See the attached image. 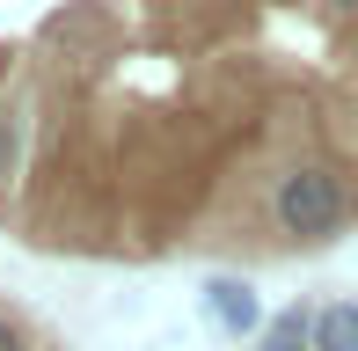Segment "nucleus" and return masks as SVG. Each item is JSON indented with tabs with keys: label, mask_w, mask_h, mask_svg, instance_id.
<instances>
[{
	"label": "nucleus",
	"mask_w": 358,
	"mask_h": 351,
	"mask_svg": "<svg viewBox=\"0 0 358 351\" xmlns=\"http://www.w3.org/2000/svg\"><path fill=\"white\" fill-rule=\"evenodd\" d=\"M0 351H29V337H22V322H15V315H0Z\"/></svg>",
	"instance_id": "423d86ee"
},
{
	"label": "nucleus",
	"mask_w": 358,
	"mask_h": 351,
	"mask_svg": "<svg viewBox=\"0 0 358 351\" xmlns=\"http://www.w3.org/2000/svg\"><path fill=\"white\" fill-rule=\"evenodd\" d=\"M271 227L285 234L292 249H322L351 227V183L344 169L329 162H292L278 183H271Z\"/></svg>",
	"instance_id": "f257e3e1"
},
{
	"label": "nucleus",
	"mask_w": 358,
	"mask_h": 351,
	"mask_svg": "<svg viewBox=\"0 0 358 351\" xmlns=\"http://www.w3.org/2000/svg\"><path fill=\"white\" fill-rule=\"evenodd\" d=\"M322 8H329L336 22H358V0H322Z\"/></svg>",
	"instance_id": "0eeeda50"
},
{
	"label": "nucleus",
	"mask_w": 358,
	"mask_h": 351,
	"mask_svg": "<svg viewBox=\"0 0 358 351\" xmlns=\"http://www.w3.org/2000/svg\"><path fill=\"white\" fill-rule=\"evenodd\" d=\"M315 351H358V293H336L315 308Z\"/></svg>",
	"instance_id": "20e7f679"
},
{
	"label": "nucleus",
	"mask_w": 358,
	"mask_h": 351,
	"mask_svg": "<svg viewBox=\"0 0 358 351\" xmlns=\"http://www.w3.org/2000/svg\"><path fill=\"white\" fill-rule=\"evenodd\" d=\"M249 351H315V300H292V308H278Z\"/></svg>",
	"instance_id": "7ed1b4c3"
},
{
	"label": "nucleus",
	"mask_w": 358,
	"mask_h": 351,
	"mask_svg": "<svg viewBox=\"0 0 358 351\" xmlns=\"http://www.w3.org/2000/svg\"><path fill=\"white\" fill-rule=\"evenodd\" d=\"M15 147H22V103H15V110H0V176L15 169Z\"/></svg>",
	"instance_id": "39448f33"
},
{
	"label": "nucleus",
	"mask_w": 358,
	"mask_h": 351,
	"mask_svg": "<svg viewBox=\"0 0 358 351\" xmlns=\"http://www.w3.org/2000/svg\"><path fill=\"white\" fill-rule=\"evenodd\" d=\"M198 308H205V322L220 329L227 344H256L264 337V300H256V285L249 278H234V271H213V278L198 285Z\"/></svg>",
	"instance_id": "f03ea898"
}]
</instances>
